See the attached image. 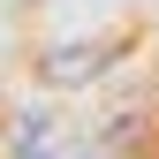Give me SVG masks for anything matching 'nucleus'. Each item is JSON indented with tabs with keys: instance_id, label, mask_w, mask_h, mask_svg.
<instances>
[{
	"instance_id": "f03ea898",
	"label": "nucleus",
	"mask_w": 159,
	"mask_h": 159,
	"mask_svg": "<svg viewBox=\"0 0 159 159\" xmlns=\"http://www.w3.org/2000/svg\"><path fill=\"white\" fill-rule=\"evenodd\" d=\"M15 159H84V136H68L53 114H23L15 121Z\"/></svg>"
},
{
	"instance_id": "f257e3e1",
	"label": "nucleus",
	"mask_w": 159,
	"mask_h": 159,
	"mask_svg": "<svg viewBox=\"0 0 159 159\" xmlns=\"http://www.w3.org/2000/svg\"><path fill=\"white\" fill-rule=\"evenodd\" d=\"M129 53V38H91V46H53L46 61H38V76L46 84H91L98 68H114Z\"/></svg>"
}]
</instances>
